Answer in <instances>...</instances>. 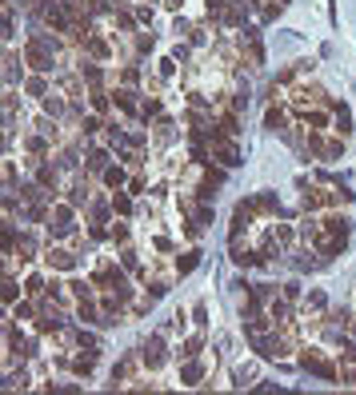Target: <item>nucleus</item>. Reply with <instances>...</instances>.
Returning a JSON list of instances; mask_svg holds the SVG:
<instances>
[{
    "label": "nucleus",
    "mask_w": 356,
    "mask_h": 395,
    "mask_svg": "<svg viewBox=\"0 0 356 395\" xmlns=\"http://www.w3.org/2000/svg\"><path fill=\"white\" fill-rule=\"evenodd\" d=\"M300 363H304V368H308V371H316V375H324V379H332V375H336V371L328 368V363H324V359H316V355H304Z\"/></svg>",
    "instance_id": "nucleus-1"
},
{
    "label": "nucleus",
    "mask_w": 356,
    "mask_h": 395,
    "mask_svg": "<svg viewBox=\"0 0 356 395\" xmlns=\"http://www.w3.org/2000/svg\"><path fill=\"white\" fill-rule=\"evenodd\" d=\"M144 359H148V368H160V340H152V343H148V351H144Z\"/></svg>",
    "instance_id": "nucleus-2"
},
{
    "label": "nucleus",
    "mask_w": 356,
    "mask_h": 395,
    "mask_svg": "<svg viewBox=\"0 0 356 395\" xmlns=\"http://www.w3.org/2000/svg\"><path fill=\"white\" fill-rule=\"evenodd\" d=\"M200 379V368H196V363H188V368H184V383H196Z\"/></svg>",
    "instance_id": "nucleus-3"
}]
</instances>
